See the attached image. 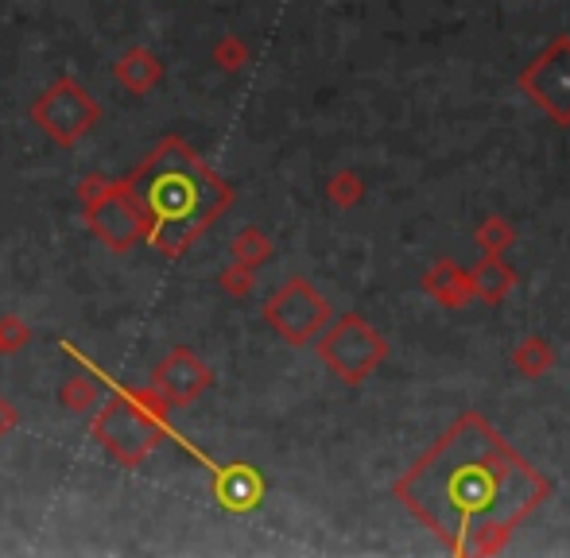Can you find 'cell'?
Wrapping results in <instances>:
<instances>
[{
  "mask_svg": "<svg viewBox=\"0 0 570 558\" xmlns=\"http://www.w3.org/2000/svg\"><path fill=\"white\" fill-rule=\"evenodd\" d=\"M16 427V408L8 400H0V435H4V430H12Z\"/></svg>",
  "mask_w": 570,
  "mask_h": 558,
  "instance_id": "7c38bea8",
  "label": "cell"
},
{
  "mask_svg": "<svg viewBox=\"0 0 570 558\" xmlns=\"http://www.w3.org/2000/svg\"><path fill=\"white\" fill-rule=\"evenodd\" d=\"M128 190L144 206L148 241L164 257H179L187 245L210 229V221L229 206V187L203 163L183 140H164L140 171L128 179Z\"/></svg>",
  "mask_w": 570,
  "mask_h": 558,
  "instance_id": "7a4b0ae2",
  "label": "cell"
},
{
  "mask_svg": "<svg viewBox=\"0 0 570 558\" xmlns=\"http://www.w3.org/2000/svg\"><path fill=\"white\" fill-rule=\"evenodd\" d=\"M156 411L159 416L167 411V400L164 396L156 400V392H136L128 400H114L106 403V411L94 422V435H98V442L114 454L120 466H140L159 446Z\"/></svg>",
  "mask_w": 570,
  "mask_h": 558,
  "instance_id": "3957f363",
  "label": "cell"
},
{
  "mask_svg": "<svg viewBox=\"0 0 570 558\" xmlns=\"http://www.w3.org/2000/svg\"><path fill=\"white\" fill-rule=\"evenodd\" d=\"M114 74H117V82L125 86L128 93H148L151 86L164 78V67H159L156 54H148V51H140V47H136V51L120 54Z\"/></svg>",
  "mask_w": 570,
  "mask_h": 558,
  "instance_id": "ba28073f",
  "label": "cell"
},
{
  "mask_svg": "<svg viewBox=\"0 0 570 558\" xmlns=\"http://www.w3.org/2000/svg\"><path fill=\"white\" fill-rule=\"evenodd\" d=\"M86 213H90V226L109 249L125 252L136 241H148V218H144V206L136 202V195L128 190V182H82Z\"/></svg>",
  "mask_w": 570,
  "mask_h": 558,
  "instance_id": "277c9868",
  "label": "cell"
},
{
  "mask_svg": "<svg viewBox=\"0 0 570 558\" xmlns=\"http://www.w3.org/2000/svg\"><path fill=\"white\" fill-rule=\"evenodd\" d=\"M256 497H261V485H256V477L248 474L245 466H233L229 474H222L218 481V500L226 508H253Z\"/></svg>",
  "mask_w": 570,
  "mask_h": 558,
  "instance_id": "9c48e42d",
  "label": "cell"
},
{
  "mask_svg": "<svg viewBox=\"0 0 570 558\" xmlns=\"http://www.w3.org/2000/svg\"><path fill=\"white\" fill-rule=\"evenodd\" d=\"M31 117L36 124L47 132L55 143L70 148L101 121V106L75 82V78H59L51 90H43V98L31 106Z\"/></svg>",
  "mask_w": 570,
  "mask_h": 558,
  "instance_id": "5b68a950",
  "label": "cell"
},
{
  "mask_svg": "<svg viewBox=\"0 0 570 558\" xmlns=\"http://www.w3.org/2000/svg\"><path fill=\"white\" fill-rule=\"evenodd\" d=\"M400 497L454 551H493L540 505L543 481L470 416L400 481Z\"/></svg>",
  "mask_w": 570,
  "mask_h": 558,
  "instance_id": "6da1fadb",
  "label": "cell"
},
{
  "mask_svg": "<svg viewBox=\"0 0 570 558\" xmlns=\"http://www.w3.org/2000/svg\"><path fill=\"white\" fill-rule=\"evenodd\" d=\"M210 388V369L198 361L190 349H175L164 365L156 369V392L167 403H187Z\"/></svg>",
  "mask_w": 570,
  "mask_h": 558,
  "instance_id": "52a82bcc",
  "label": "cell"
},
{
  "mask_svg": "<svg viewBox=\"0 0 570 558\" xmlns=\"http://www.w3.org/2000/svg\"><path fill=\"white\" fill-rule=\"evenodd\" d=\"M94 400H98V385H94L90 377H75L62 385V403H67L70 411H90Z\"/></svg>",
  "mask_w": 570,
  "mask_h": 558,
  "instance_id": "30bf717a",
  "label": "cell"
},
{
  "mask_svg": "<svg viewBox=\"0 0 570 558\" xmlns=\"http://www.w3.org/2000/svg\"><path fill=\"white\" fill-rule=\"evenodd\" d=\"M23 346H28V326L16 315H4L0 318V353H16Z\"/></svg>",
  "mask_w": 570,
  "mask_h": 558,
  "instance_id": "8fae6325",
  "label": "cell"
},
{
  "mask_svg": "<svg viewBox=\"0 0 570 558\" xmlns=\"http://www.w3.org/2000/svg\"><path fill=\"white\" fill-rule=\"evenodd\" d=\"M268 322L276 326L279 333H287L292 341H303L318 322H323V307H318L315 295L303 287V279H295L287 291H279L276 299L268 302Z\"/></svg>",
  "mask_w": 570,
  "mask_h": 558,
  "instance_id": "8992f818",
  "label": "cell"
}]
</instances>
